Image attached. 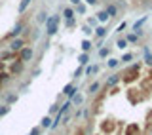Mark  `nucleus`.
I'll use <instances>...</instances> for the list:
<instances>
[{
    "mask_svg": "<svg viewBox=\"0 0 152 135\" xmlns=\"http://www.w3.org/2000/svg\"><path fill=\"white\" fill-rule=\"evenodd\" d=\"M139 72H141V63H131V65H127L126 69H124L120 74H122V82H126V84H131L133 80L139 76Z\"/></svg>",
    "mask_w": 152,
    "mask_h": 135,
    "instance_id": "1",
    "label": "nucleus"
},
{
    "mask_svg": "<svg viewBox=\"0 0 152 135\" xmlns=\"http://www.w3.org/2000/svg\"><path fill=\"white\" fill-rule=\"evenodd\" d=\"M59 21H61L59 15H50L48 17V21H46V34L48 36H53L55 32L59 31Z\"/></svg>",
    "mask_w": 152,
    "mask_h": 135,
    "instance_id": "2",
    "label": "nucleus"
},
{
    "mask_svg": "<svg viewBox=\"0 0 152 135\" xmlns=\"http://www.w3.org/2000/svg\"><path fill=\"white\" fill-rule=\"evenodd\" d=\"M17 57L23 61V63H28V61H32V57H34V50H32L31 46H23L21 50H19Z\"/></svg>",
    "mask_w": 152,
    "mask_h": 135,
    "instance_id": "3",
    "label": "nucleus"
},
{
    "mask_svg": "<svg viewBox=\"0 0 152 135\" xmlns=\"http://www.w3.org/2000/svg\"><path fill=\"white\" fill-rule=\"evenodd\" d=\"M25 70V63H23L21 59H13V61H10V74H13V76H17V74H21V72Z\"/></svg>",
    "mask_w": 152,
    "mask_h": 135,
    "instance_id": "4",
    "label": "nucleus"
},
{
    "mask_svg": "<svg viewBox=\"0 0 152 135\" xmlns=\"http://www.w3.org/2000/svg\"><path fill=\"white\" fill-rule=\"evenodd\" d=\"M120 82H122V74H120V72H112V74L107 78V82H104V90H107V88H114V86H118Z\"/></svg>",
    "mask_w": 152,
    "mask_h": 135,
    "instance_id": "5",
    "label": "nucleus"
},
{
    "mask_svg": "<svg viewBox=\"0 0 152 135\" xmlns=\"http://www.w3.org/2000/svg\"><path fill=\"white\" fill-rule=\"evenodd\" d=\"M23 46H27V44H25V38H19V36H17V38H13V40L10 42V50L15 51V54H17L19 50H21Z\"/></svg>",
    "mask_w": 152,
    "mask_h": 135,
    "instance_id": "6",
    "label": "nucleus"
},
{
    "mask_svg": "<svg viewBox=\"0 0 152 135\" xmlns=\"http://www.w3.org/2000/svg\"><path fill=\"white\" fill-rule=\"evenodd\" d=\"M76 91H78V88H76L74 84H66L65 88H63V93H65L69 99H72V97H74V95H76Z\"/></svg>",
    "mask_w": 152,
    "mask_h": 135,
    "instance_id": "7",
    "label": "nucleus"
},
{
    "mask_svg": "<svg viewBox=\"0 0 152 135\" xmlns=\"http://www.w3.org/2000/svg\"><path fill=\"white\" fill-rule=\"evenodd\" d=\"M104 12L108 13V17H116V13H118V6H116V4L107 2V6H104Z\"/></svg>",
    "mask_w": 152,
    "mask_h": 135,
    "instance_id": "8",
    "label": "nucleus"
},
{
    "mask_svg": "<svg viewBox=\"0 0 152 135\" xmlns=\"http://www.w3.org/2000/svg\"><path fill=\"white\" fill-rule=\"evenodd\" d=\"M101 129L104 133H112L114 131V122L112 120H104V124H101Z\"/></svg>",
    "mask_w": 152,
    "mask_h": 135,
    "instance_id": "9",
    "label": "nucleus"
},
{
    "mask_svg": "<svg viewBox=\"0 0 152 135\" xmlns=\"http://www.w3.org/2000/svg\"><path fill=\"white\" fill-rule=\"evenodd\" d=\"M142 61H145L148 67H152V51L148 46H145V55H142Z\"/></svg>",
    "mask_w": 152,
    "mask_h": 135,
    "instance_id": "10",
    "label": "nucleus"
},
{
    "mask_svg": "<svg viewBox=\"0 0 152 135\" xmlns=\"http://www.w3.org/2000/svg\"><path fill=\"white\" fill-rule=\"evenodd\" d=\"M84 72H86V76H93V74H97V72H99V65H89V67H86Z\"/></svg>",
    "mask_w": 152,
    "mask_h": 135,
    "instance_id": "11",
    "label": "nucleus"
},
{
    "mask_svg": "<svg viewBox=\"0 0 152 135\" xmlns=\"http://www.w3.org/2000/svg\"><path fill=\"white\" fill-rule=\"evenodd\" d=\"M93 32H95V34H97L99 38H104V36H107V32H108V31H107V29H104L103 25H97V27L93 29Z\"/></svg>",
    "mask_w": 152,
    "mask_h": 135,
    "instance_id": "12",
    "label": "nucleus"
},
{
    "mask_svg": "<svg viewBox=\"0 0 152 135\" xmlns=\"http://www.w3.org/2000/svg\"><path fill=\"white\" fill-rule=\"evenodd\" d=\"M10 78H12V74L10 72H4V70H0V88H2L4 84H8Z\"/></svg>",
    "mask_w": 152,
    "mask_h": 135,
    "instance_id": "13",
    "label": "nucleus"
},
{
    "mask_svg": "<svg viewBox=\"0 0 152 135\" xmlns=\"http://www.w3.org/2000/svg\"><path fill=\"white\" fill-rule=\"evenodd\" d=\"M126 135H139V126L137 124H129L126 129Z\"/></svg>",
    "mask_w": 152,
    "mask_h": 135,
    "instance_id": "14",
    "label": "nucleus"
},
{
    "mask_svg": "<svg viewBox=\"0 0 152 135\" xmlns=\"http://www.w3.org/2000/svg\"><path fill=\"white\" fill-rule=\"evenodd\" d=\"M51 122H53V120H51V116H44V118H42V122H40V128H42V129L51 128Z\"/></svg>",
    "mask_w": 152,
    "mask_h": 135,
    "instance_id": "15",
    "label": "nucleus"
},
{
    "mask_svg": "<svg viewBox=\"0 0 152 135\" xmlns=\"http://www.w3.org/2000/svg\"><path fill=\"white\" fill-rule=\"evenodd\" d=\"M146 19H148V17H146V15H142V17L139 19V21H135V25H133V31H139V29H142V25L146 23Z\"/></svg>",
    "mask_w": 152,
    "mask_h": 135,
    "instance_id": "16",
    "label": "nucleus"
},
{
    "mask_svg": "<svg viewBox=\"0 0 152 135\" xmlns=\"http://www.w3.org/2000/svg\"><path fill=\"white\" fill-rule=\"evenodd\" d=\"M108 19H110V17H108V13L104 12V10H101V12L97 13V21L99 23H104V21H108Z\"/></svg>",
    "mask_w": 152,
    "mask_h": 135,
    "instance_id": "17",
    "label": "nucleus"
},
{
    "mask_svg": "<svg viewBox=\"0 0 152 135\" xmlns=\"http://www.w3.org/2000/svg\"><path fill=\"white\" fill-rule=\"evenodd\" d=\"M78 61H80V65H82V67L88 65L89 63V54H86V51H84V54H80L78 55Z\"/></svg>",
    "mask_w": 152,
    "mask_h": 135,
    "instance_id": "18",
    "label": "nucleus"
},
{
    "mask_svg": "<svg viewBox=\"0 0 152 135\" xmlns=\"http://www.w3.org/2000/svg\"><path fill=\"white\" fill-rule=\"evenodd\" d=\"M17 99H19L17 93H10V95H6V105H13Z\"/></svg>",
    "mask_w": 152,
    "mask_h": 135,
    "instance_id": "19",
    "label": "nucleus"
},
{
    "mask_svg": "<svg viewBox=\"0 0 152 135\" xmlns=\"http://www.w3.org/2000/svg\"><path fill=\"white\" fill-rule=\"evenodd\" d=\"M118 65H120V59H116V57H110V59H108V63H107L108 69H116Z\"/></svg>",
    "mask_w": 152,
    "mask_h": 135,
    "instance_id": "20",
    "label": "nucleus"
},
{
    "mask_svg": "<svg viewBox=\"0 0 152 135\" xmlns=\"http://www.w3.org/2000/svg\"><path fill=\"white\" fill-rule=\"evenodd\" d=\"M99 88H101V84H99V82H93V84H89V95H95V93H97V90Z\"/></svg>",
    "mask_w": 152,
    "mask_h": 135,
    "instance_id": "21",
    "label": "nucleus"
},
{
    "mask_svg": "<svg viewBox=\"0 0 152 135\" xmlns=\"http://www.w3.org/2000/svg\"><path fill=\"white\" fill-rule=\"evenodd\" d=\"M116 48H118V50H126V48H127V40H126V38H118V40H116Z\"/></svg>",
    "mask_w": 152,
    "mask_h": 135,
    "instance_id": "22",
    "label": "nucleus"
},
{
    "mask_svg": "<svg viewBox=\"0 0 152 135\" xmlns=\"http://www.w3.org/2000/svg\"><path fill=\"white\" fill-rule=\"evenodd\" d=\"M131 59H133V54H124V55H122V59H120V63L129 65V63H131Z\"/></svg>",
    "mask_w": 152,
    "mask_h": 135,
    "instance_id": "23",
    "label": "nucleus"
},
{
    "mask_svg": "<svg viewBox=\"0 0 152 135\" xmlns=\"http://www.w3.org/2000/svg\"><path fill=\"white\" fill-rule=\"evenodd\" d=\"M36 21L44 25V23L48 21V13H46V12H38V17H36Z\"/></svg>",
    "mask_w": 152,
    "mask_h": 135,
    "instance_id": "24",
    "label": "nucleus"
},
{
    "mask_svg": "<svg viewBox=\"0 0 152 135\" xmlns=\"http://www.w3.org/2000/svg\"><path fill=\"white\" fill-rule=\"evenodd\" d=\"M63 17H65V19L74 17V10H72V8H65V10H63Z\"/></svg>",
    "mask_w": 152,
    "mask_h": 135,
    "instance_id": "25",
    "label": "nucleus"
},
{
    "mask_svg": "<svg viewBox=\"0 0 152 135\" xmlns=\"http://www.w3.org/2000/svg\"><path fill=\"white\" fill-rule=\"evenodd\" d=\"M10 112V105H0V118H4Z\"/></svg>",
    "mask_w": 152,
    "mask_h": 135,
    "instance_id": "26",
    "label": "nucleus"
},
{
    "mask_svg": "<svg viewBox=\"0 0 152 135\" xmlns=\"http://www.w3.org/2000/svg\"><path fill=\"white\" fill-rule=\"evenodd\" d=\"M86 25H89L91 29H95L99 25V21H97V17H88V23H86Z\"/></svg>",
    "mask_w": 152,
    "mask_h": 135,
    "instance_id": "27",
    "label": "nucleus"
},
{
    "mask_svg": "<svg viewBox=\"0 0 152 135\" xmlns=\"http://www.w3.org/2000/svg\"><path fill=\"white\" fill-rule=\"evenodd\" d=\"M70 101H72L74 105H82V103H84V97H82V95H80V93H76V95H74V97L70 99Z\"/></svg>",
    "mask_w": 152,
    "mask_h": 135,
    "instance_id": "28",
    "label": "nucleus"
},
{
    "mask_svg": "<svg viewBox=\"0 0 152 135\" xmlns=\"http://www.w3.org/2000/svg\"><path fill=\"white\" fill-rule=\"evenodd\" d=\"M108 55H110L108 48H99V57H108Z\"/></svg>",
    "mask_w": 152,
    "mask_h": 135,
    "instance_id": "29",
    "label": "nucleus"
},
{
    "mask_svg": "<svg viewBox=\"0 0 152 135\" xmlns=\"http://www.w3.org/2000/svg\"><path fill=\"white\" fill-rule=\"evenodd\" d=\"M82 50L88 54V51L91 50V40H84V42H82Z\"/></svg>",
    "mask_w": 152,
    "mask_h": 135,
    "instance_id": "30",
    "label": "nucleus"
},
{
    "mask_svg": "<svg viewBox=\"0 0 152 135\" xmlns=\"http://www.w3.org/2000/svg\"><path fill=\"white\" fill-rule=\"evenodd\" d=\"M82 31H84V34H88V36H89V34H93V29L89 27V25H84V27H82Z\"/></svg>",
    "mask_w": 152,
    "mask_h": 135,
    "instance_id": "31",
    "label": "nucleus"
},
{
    "mask_svg": "<svg viewBox=\"0 0 152 135\" xmlns=\"http://www.w3.org/2000/svg\"><path fill=\"white\" fill-rule=\"evenodd\" d=\"M28 4H31V0H23V2H21V6H19V12H25Z\"/></svg>",
    "mask_w": 152,
    "mask_h": 135,
    "instance_id": "32",
    "label": "nucleus"
},
{
    "mask_svg": "<svg viewBox=\"0 0 152 135\" xmlns=\"http://www.w3.org/2000/svg\"><path fill=\"white\" fill-rule=\"evenodd\" d=\"M28 135H42V128H40V126H38V128H32Z\"/></svg>",
    "mask_w": 152,
    "mask_h": 135,
    "instance_id": "33",
    "label": "nucleus"
},
{
    "mask_svg": "<svg viewBox=\"0 0 152 135\" xmlns=\"http://www.w3.org/2000/svg\"><path fill=\"white\" fill-rule=\"evenodd\" d=\"M76 12H78V13H86V4L80 2L78 6H76Z\"/></svg>",
    "mask_w": 152,
    "mask_h": 135,
    "instance_id": "34",
    "label": "nucleus"
},
{
    "mask_svg": "<svg viewBox=\"0 0 152 135\" xmlns=\"http://www.w3.org/2000/svg\"><path fill=\"white\" fill-rule=\"evenodd\" d=\"M126 40H127V42H137L139 38H137V34H127V36H126Z\"/></svg>",
    "mask_w": 152,
    "mask_h": 135,
    "instance_id": "35",
    "label": "nucleus"
},
{
    "mask_svg": "<svg viewBox=\"0 0 152 135\" xmlns=\"http://www.w3.org/2000/svg\"><path fill=\"white\" fill-rule=\"evenodd\" d=\"M65 25H66V27H69V29H70V27H74V25H76V21H74V17H70V19H66V23H65Z\"/></svg>",
    "mask_w": 152,
    "mask_h": 135,
    "instance_id": "36",
    "label": "nucleus"
},
{
    "mask_svg": "<svg viewBox=\"0 0 152 135\" xmlns=\"http://www.w3.org/2000/svg\"><path fill=\"white\" fill-rule=\"evenodd\" d=\"M126 27H127V23H124V21H122L120 25H118V29H116V32H122V31H124V29H126Z\"/></svg>",
    "mask_w": 152,
    "mask_h": 135,
    "instance_id": "37",
    "label": "nucleus"
},
{
    "mask_svg": "<svg viewBox=\"0 0 152 135\" xmlns=\"http://www.w3.org/2000/svg\"><path fill=\"white\" fill-rule=\"evenodd\" d=\"M57 110H59V107H57V105H53V107H51V109H50V116H51V114H55V112H57Z\"/></svg>",
    "mask_w": 152,
    "mask_h": 135,
    "instance_id": "38",
    "label": "nucleus"
},
{
    "mask_svg": "<svg viewBox=\"0 0 152 135\" xmlns=\"http://www.w3.org/2000/svg\"><path fill=\"white\" fill-rule=\"evenodd\" d=\"M86 4H89V6H95V4H97V0H86Z\"/></svg>",
    "mask_w": 152,
    "mask_h": 135,
    "instance_id": "39",
    "label": "nucleus"
},
{
    "mask_svg": "<svg viewBox=\"0 0 152 135\" xmlns=\"http://www.w3.org/2000/svg\"><path fill=\"white\" fill-rule=\"evenodd\" d=\"M82 72H84V69H82V67H80V69L74 72V76H80V74H82Z\"/></svg>",
    "mask_w": 152,
    "mask_h": 135,
    "instance_id": "40",
    "label": "nucleus"
},
{
    "mask_svg": "<svg viewBox=\"0 0 152 135\" xmlns=\"http://www.w3.org/2000/svg\"><path fill=\"white\" fill-rule=\"evenodd\" d=\"M80 2H82V0H70V4H74V6H78Z\"/></svg>",
    "mask_w": 152,
    "mask_h": 135,
    "instance_id": "41",
    "label": "nucleus"
},
{
    "mask_svg": "<svg viewBox=\"0 0 152 135\" xmlns=\"http://www.w3.org/2000/svg\"><path fill=\"white\" fill-rule=\"evenodd\" d=\"M148 78H152V67H150V74H148Z\"/></svg>",
    "mask_w": 152,
    "mask_h": 135,
    "instance_id": "42",
    "label": "nucleus"
},
{
    "mask_svg": "<svg viewBox=\"0 0 152 135\" xmlns=\"http://www.w3.org/2000/svg\"><path fill=\"white\" fill-rule=\"evenodd\" d=\"M0 95H2V88H0Z\"/></svg>",
    "mask_w": 152,
    "mask_h": 135,
    "instance_id": "43",
    "label": "nucleus"
}]
</instances>
